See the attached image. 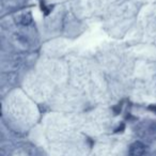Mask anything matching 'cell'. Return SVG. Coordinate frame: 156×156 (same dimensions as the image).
<instances>
[{
	"mask_svg": "<svg viewBox=\"0 0 156 156\" xmlns=\"http://www.w3.org/2000/svg\"><path fill=\"white\" fill-rule=\"evenodd\" d=\"M145 152V145L141 141H135L129 147V156H142Z\"/></svg>",
	"mask_w": 156,
	"mask_h": 156,
	"instance_id": "6da1fadb",
	"label": "cell"
},
{
	"mask_svg": "<svg viewBox=\"0 0 156 156\" xmlns=\"http://www.w3.org/2000/svg\"><path fill=\"white\" fill-rule=\"evenodd\" d=\"M32 22V16H31V13H24L22 15H20V18H18V23L20 25H24V26H28V25L31 24Z\"/></svg>",
	"mask_w": 156,
	"mask_h": 156,
	"instance_id": "7a4b0ae2",
	"label": "cell"
},
{
	"mask_svg": "<svg viewBox=\"0 0 156 156\" xmlns=\"http://www.w3.org/2000/svg\"><path fill=\"white\" fill-rule=\"evenodd\" d=\"M123 129H124V124L122 123L121 127H120V126H119V128H118V129H115V132H119V130H123Z\"/></svg>",
	"mask_w": 156,
	"mask_h": 156,
	"instance_id": "3957f363",
	"label": "cell"
}]
</instances>
